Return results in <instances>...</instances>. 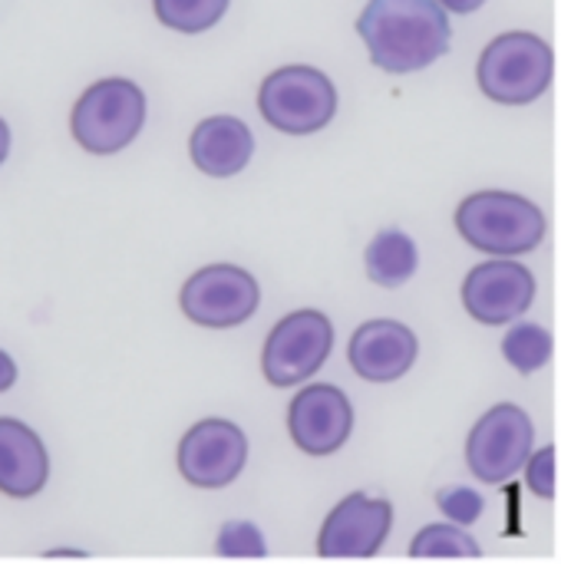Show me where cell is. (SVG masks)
<instances>
[{
	"instance_id": "9c48e42d",
	"label": "cell",
	"mask_w": 561,
	"mask_h": 564,
	"mask_svg": "<svg viewBox=\"0 0 561 564\" xmlns=\"http://www.w3.org/2000/svg\"><path fill=\"white\" fill-rule=\"evenodd\" d=\"M175 466L179 476L195 489H225L248 466V436L231 420H198L179 440Z\"/></svg>"
},
{
	"instance_id": "ac0fdd59",
	"label": "cell",
	"mask_w": 561,
	"mask_h": 564,
	"mask_svg": "<svg viewBox=\"0 0 561 564\" xmlns=\"http://www.w3.org/2000/svg\"><path fill=\"white\" fill-rule=\"evenodd\" d=\"M410 555L413 558H430V562H450V558H479L483 545L453 522H436L427 525L413 535L410 542Z\"/></svg>"
},
{
	"instance_id": "8992f818",
	"label": "cell",
	"mask_w": 561,
	"mask_h": 564,
	"mask_svg": "<svg viewBox=\"0 0 561 564\" xmlns=\"http://www.w3.org/2000/svg\"><path fill=\"white\" fill-rule=\"evenodd\" d=\"M334 350V324L324 311L301 307L284 314L265 337L261 373L271 387L284 390L311 380Z\"/></svg>"
},
{
	"instance_id": "5b68a950",
	"label": "cell",
	"mask_w": 561,
	"mask_h": 564,
	"mask_svg": "<svg viewBox=\"0 0 561 564\" xmlns=\"http://www.w3.org/2000/svg\"><path fill=\"white\" fill-rule=\"evenodd\" d=\"M334 79L308 63H288L268 73L258 86L261 119L284 135H314L337 116Z\"/></svg>"
},
{
	"instance_id": "4fadbf2b",
	"label": "cell",
	"mask_w": 561,
	"mask_h": 564,
	"mask_svg": "<svg viewBox=\"0 0 561 564\" xmlns=\"http://www.w3.org/2000/svg\"><path fill=\"white\" fill-rule=\"evenodd\" d=\"M420 357L417 334L393 317H374L364 321L347 344V364L350 370L367 383H393L403 380Z\"/></svg>"
},
{
	"instance_id": "44dd1931",
	"label": "cell",
	"mask_w": 561,
	"mask_h": 564,
	"mask_svg": "<svg viewBox=\"0 0 561 564\" xmlns=\"http://www.w3.org/2000/svg\"><path fill=\"white\" fill-rule=\"evenodd\" d=\"M436 506H440V512L453 522V525H473V522H479V516H483V509H486V502H483V496L476 492V489H470V486H450V489H443L440 496H436Z\"/></svg>"
},
{
	"instance_id": "2e32d148",
	"label": "cell",
	"mask_w": 561,
	"mask_h": 564,
	"mask_svg": "<svg viewBox=\"0 0 561 564\" xmlns=\"http://www.w3.org/2000/svg\"><path fill=\"white\" fill-rule=\"evenodd\" d=\"M417 268H420V248L400 228L380 231L364 251V271L380 288H403L417 274Z\"/></svg>"
},
{
	"instance_id": "3957f363",
	"label": "cell",
	"mask_w": 561,
	"mask_h": 564,
	"mask_svg": "<svg viewBox=\"0 0 561 564\" xmlns=\"http://www.w3.org/2000/svg\"><path fill=\"white\" fill-rule=\"evenodd\" d=\"M555 53L549 40L529 30H509L486 43L476 63V83L499 106H529L552 86Z\"/></svg>"
},
{
	"instance_id": "5bb4252c",
	"label": "cell",
	"mask_w": 561,
	"mask_h": 564,
	"mask_svg": "<svg viewBox=\"0 0 561 564\" xmlns=\"http://www.w3.org/2000/svg\"><path fill=\"white\" fill-rule=\"evenodd\" d=\"M50 482V453L36 430L23 420L0 416V492L7 499H33Z\"/></svg>"
},
{
	"instance_id": "7c38bea8",
	"label": "cell",
	"mask_w": 561,
	"mask_h": 564,
	"mask_svg": "<svg viewBox=\"0 0 561 564\" xmlns=\"http://www.w3.org/2000/svg\"><path fill=\"white\" fill-rule=\"evenodd\" d=\"M354 433V406L334 383L304 387L288 406V436L304 456H334Z\"/></svg>"
},
{
	"instance_id": "d4e9b609",
	"label": "cell",
	"mask_w": 561,
	"mask_h": 564,
	"mask_svg": "<svg viewBox=\"0 0 561 564\" xmlns=\"http://www.w3.org/2000/svg\"><path fill=\"white\" fill-rule=\"evenodd\" d=\"M7 155H10V126L0 119V165L7 162Z\"/></svg>"
},
{
	"instance_id": "30bf717a",
	"label": "cell",
	"mask_w": 561,
	"mask_h": 564,
	"mask_svg": "<svg viewBox=\"0 0 561 564\" xmlns=\"http://www.w3.org/2000/svg\"><path fill=\"white\" fill-rule=\"evenodd\" d=\"M539 281L516 258H489L463 278L460 297L473 321L486 327L519 324L536 304Z\"/></svg>"
},
{
	"instance_id": "7a4b0ae2",
	"label": "cell",
	"mask_w": 561,
	"mask_h": 564,
	"mask_svg": "<svg viewBox=\"0 0 561 564\" xmlns=\"http://www.w3.org/2000/svg\"><path fill=\"white\" fill-rule=\"evenodd\" d=\"M453 225L460 238L489 258H522L546 241V212L519 192L483 188L456 205Z\"/></svg>"
},
{
	"instance_id": "ba28073f",
	"label": "cell",
	"mask_w": 561,
	"mask_h": 564,
	"mask_svg": "<svg viewBox=\"0 0 561 564\" xmlns=\"http://www.w3.org/2000/svg\"><path fill=\"white\" fill-rule=\"evenodd\" d=\"M258 304H261V288L255 274L228 261H215L192 271L179 291L182 314L208 330L241 327L245 321L255 317Z\"/></svg>"
},
{
	"instance_id": "8fae6325",
	"label": "cell",
	"mask_w": 561,
	"mask_h": 564,
	"mask_svg": "<svg viewBox=\"0 0 561 564\" xmlns=\"http://www.w3.org/2000/svg\"><path fill=\"white\" fill-rule=\"evenodd\" d=\"M393 529V506L380 496L350 492L344 496L317 532V555L331 562L374 558Z\"/></svg>"
},
{
	"instance_id": "7402d4cb",
	"label": "cell",
	"mask_w": 561,
	"mask_h": 564,
	"mask_svg": "<svg viewBox=\"0 0 561 564\" xmlns=\"http://www.w3.org/2000/svg\"><path fill=\"white\" fill-rule=\"evenodd\" d=\"M526 486L539 499L555 496V446H542L532 453V459L526 463Z\"/></svg>"
},
{
	"instance_id": "e0dca14e",
	"label": "cell",
	"mask_w": 561,
	"mask_h": 564,
	"mask_svg": "<svg viewBox=\"0 0 561 564\" xmlns=\"http://www.w3.org/2000/svg\"><path fill=\"white\" fill-rule=\"evenodd\" d=\"M555 340L552 330L536 324V321H519L506 330L503 337V357L509 367H516L519 373H539L549 360H552Z\"/></svg>"
},
{
	"instance_id": "277c9868",
	"label": "cell",
	"mask_w": 561,
	"mask_h": 564,
	"mask_svg": "<svg viewBox=\"0 0 561 564\" xmlns=\"http://www.w3.org/2000/svg\"><path fill=\"white\" fill-rule=\"evenodd\" d=\"M145 126V93L126 76L96 79L79 93L69 112V132L89 155H116L136 142Z\"/></svg>"
},
{
	"instance_id": "d6986e66",
	"label": "cell",
	"mask_w": 561,
	"mask_h": 564,
	"mask_svg": "<svg viewBox=\"0 0 561 564\" xmlns=\"http://www.w3.org/2000/svg\"><path fill=\"white\" fill-rule=\"evenodd\" d=\"M231 0H152V10L162 26L175 33H205L225 13Z\"/></svg>"
},
{
	"instance_id": "9a60e30c",
	"label": "cell",
	"mask_w": 561,
	"mask_h": 564,
	"mask_svg": "<svg viewBox=\"0 0 561 564\" xmlns=\"http://www.w3.org/2000/svg\"><path fill=\"white\" fill-rule=\"evenodd\" d=\"M188 155L202 175L231 178L255 155V132L238 116H208L188 135Z\"/></svg>"
},
{
	"instance_id": "cb8c5ba5",
	"label": "cell",
	"mask_w": 561,
	"mask_h": 564,
	"mask_svg": "<svg viewBox=\"0 0 561 564\" xmlns=\"http://www.w3.org/2000/svg\"><path fill=\"white\" fill-rule=\"evenodd\" d=\"M446 13H473V10H479L486 0H436Z\"/></svg>"
},
{
	"instance_id": "603a6c76",
	"label": "cell",
	"mask_w": 561,
	"mask_h": 564,
	"mask_svg": "<svg viewBox=\"0 0 561 564\" xmlns=\"http://www.w3.org/2000/svg\"><path fill=\"white\" fill-rule=\"evenodd\" d=\"M17 377H20V370L13 364V357L7 350H0V393L13 390L17 387Z\"/></svg>"
},
{
	"instance_id": "6da1fadb",
	"label": "cell",
	"mask_w": 561,
	"mask_h": 564,
	"mask_svg": "<svg viewBox=\"0 0 561 564\" xmlns=\"http://www.w3.org/2000/svg\"><path fill=\"white\" fill-rule=\"evenodd\" d=\"M357 33L370 63L397 76L433 66L453 40L450 13L436 0H367Z\"/></svg>"
},
{
	"instance_id": "52a82bcc",
	"label": "cell",
	"mask_w": 561,
	"mask_h": 564,
	"mask_svg": "<svg viewBox=\"0 0 561 564\" xmlns=\"http://www.w3.org/2000/svg\"><path fill=\"white\" fill-rule=\"evenodd\" d=\"M536 446L532 416L519 403L489 406L466 436V466L486 486H503L526 469Z\"/></svg>"
},
{
	"instance_id": "ffe728a7",
	"label": "cell",
	"mask_w": 561,
	"mask_h": 564,
	"mask_svg": "<svg viewBox=\"0 0 561 564\" xmlns=\"http://www.w3.org/2000/svg\"><path fill=\"white\" fill-rule=\"evenodd\" d=\"M215 552L222 558H265L268 542L255 522H225L215 539Z\"/></svg>"
}]
</instances>
